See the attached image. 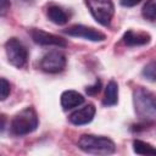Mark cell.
Masks as SVG:
<instances>
[{
    "label": "cell",
    "instance_id": "obj_17",
    "mask_svg": "<svg viewBox=\"0 0 156 156\" xmlns=\"http://www.w3.org/2000/svg\"><path fill=\"white\" fill-rule=\"evenodd\" d=\"M0 83H1V100H5L7 96H9V94H10V91H11V85H10V83L5 79V78H1L0 79Z\"/></svg>",
    "mask_w": 156,
    "mask_h": 156
},
{
    "label": "cell",
    "instance_id": "obj_18",
    "mask_svg": "<svg viewBox=\"0 0 156 156\" xmlns=\"http://www.w3.org/2000/svg\"><path fill=\"white\" fill-rule=\"evenodd\" d=\"M100 90H101V80L100 79H96L93 85L87 87V89H85V91H87L88 95H96Z\"/></svg>",
    "mask_w": 156,
    "mask_h": 156
},
{
    "label": "cell",
    "instance_id": "obj_6",
    "mask_svg": "<svg viewBox=\"0 0 156 156\" xmlns=\"http://www.w3.org/2000/svg\"><path fill=\"white\" fill-rule=\"evenodd\" d=\"M66 62V56L61 51H49L41 57L39 67L46 73H58L65 69Z\"/></svg>",
    "mask_w": 156,
    "mask_h": 156
},
{
    "label": "cell",
    "instance_id": "obj_16",
    "mask_svg": "<svg viewBox=\"0 0 156 156\" xmlns=\"http://www.w3.org/2000/svg\"><path fill=\"white\" fill-rule=\"evenodd\" d=\"M141 74L150 82H156V61H151L144 66Z\"/></svg>",
    "mask_w": 156,
    "mask_h": 156
},
{
    "label": "cell",
    "instance_id": "obj_2",
    "mask_svg": "<svg viewBox=\"0 0 156 156\" xmlns=\"http://www.w3.org/2000/svg\"><path fill=\"white\" fill-rule=\"evenodd\" d=\"M78 147L93 155H111L116 151V145L110 138L93 134L82 135L78 140Z\"/></svg>",
    "mask_w": 156,
    "mask_h": 156
},
{
    "label": "cell",
    "instance_id": "obj_19",
    "mask_svg": "<svg viewBox=\"0 0 156 156\" xmlns=\"http://www.w3.org/2000/svg\"><path fill=\"white\" fill-rule=\"evenodd\" d=\"M9 10H10V1L9 0H0V15L5 16Z\"/></svg>",
    "mask_w": 156,
    "mask_h": 156
},
{
    "label": "cell",
    "instance_id": "obj_1",
    "mask_svg": "<svg viewBox=\"0 0 156 156\" xmlns=\"http://www.w3.org/2000/svg\"><path fill=\"white\" fill-rule=\"evenodd\" d=\"M134 111L144 127L156 123V95L144 87H138L133 91Z\"/></svg>",
    "mask_w": 156,
    "mask_h": 156
},
{
    "label": "cell",
    "instance_id": "obj_3",
    "mask_svg": "<svg viewBox=\"0 0 156 156\" xmlns=\"http://www.w3.org/2000/svg\"><path fill=\"white\" fill-rule=\"evenodd\" d=\"M38 124L39 119L35 110L32 106H28L15 115L10 124V130L16 136H23L34 132Z\"/></svg>",
    "mask_w": 156,
    "mask_h": 156
},
{
    "label": "cell",
    "instance_id": "obj_8",
    "mask_svg": "<svg viewBox=\"0 0 156 156\" xmlns=\"http://www.w3.org/2000/svg\"><path fill=\"white\" fill-rule=\"evenodd\" d=\"M29 34L33 39L34 43L39 44V45H44V46H58V48H65L67 46V41L55 34L48 33L45 30L38 29V28H32L29 30Z\"/></svg>",
    "mask_w": 156,
    "mask_h": 156
},
{
    "label": "cell",
    "instance_id": "obj_10",
    "mask_svg": "<svg viewBox=\"0 0 156 156\" xmlns=\"http://www.w3.org/2000/svg\"><path fill=\"white\" fill-rule=\"evenodd\" d=\"M151 37L146 32H134L132 29L127 30L123 34V43L127 46H141L149 44Z\"/></svg>",
    "mask_w": 156,
    "mask_h": 156
},
{
    "label": "cell",
    "instance_id": "obj_11",
    "mask_svg": "<svg viewBox=\"0 0 156 156\" xmlns=\"http://www.w3.org/2000/svg\"><path fill=\"white\" fill-rule=\"evenodd\" d=\"M61 106L63 110H71L80 106L84 102V96L76 90H65L61 94Z\"/></svg>",
    "mask_w": 156,
    "mask_h": 156
},
{
    "label": "cell",
    "instance_id": "obj_12",
    "mask_svg": "<svg viewBox=\"0 0 156 156\" xmlns=\"http://www.w3.org/2000/svg\"><path fill=\"white\" fill-rule=\"evenodd\" d=\"M46 13H48V18L55 24L62 26V24H66L68 22V15L60 6H56V5L49 6Z\"/></svg>",
    "mask_w": 156,
    "mask_h": 156
},
{
    "label": "cell",
    "instance_id": "obj_5",
    "mask_svg": "<svg viewBox=\"0 0 156 156\" xmlns=\"http://www.w3.org/2000/svg\"><path fill=\"white\" fill-rule=\"evenodd\" d=\"M5 51L7 60L12 66L16 68H22L26 66L28 60V51L24 44L17 38H10L5 43Z\"/></svg>",
    "mask_w": 156,
    "mask_h": 156
},
{
    "label": "cell",
    "instance_id": "obj_4",
    "mask_svg": "<svg viewBox=\"0 0 156 156\" xmlns=\"http://www.w3.org/2000/svg\"><path fill=\"white\" fill-rule=\"evenodd\" d=\"M84 2L98 23L101 26H110L115 15V5L112 0H84Z\"/></svg>",
    "mask_w": 156,
    "mask_h": 156
},
{
    "label": "cell",
    "instance_id": "obj_7",
    "mask_svg": "<svg viewBox=\"0 0 156 156\" xmlns=\"http://www.w3.org/2000/svg\"><path fill=\"white\" fill-rule=\"evenodd\" d=\"M65 34H68L71 37H77V38H82L85 40H90V41H104L106 39V35L91 27H87L83 24H74L68 27L67 29L63 30Z\"/></svg>",
    "mask_w": 156,
    "mask_h": 156
},
{
    "label": "cell",
    "instance_id": "obj_14",
    "mask_svg": "<svg viewBox=\"0 0 156 156\" xmlns=\"http://www.w3.org/2000/svg\"><path fill=\"white\" fill-rule=\"evenodd\" d=\"M133 150L136 155H156V147L139 139L133 141Z\"/></svg>",
    "mask_w": 156,
    "mask_h": 156
},
{
    "label": "cell",
    "instance_id": "obj_15",
    "mask_svg": "<svg viewBox=\"0 0 156 156\" xmlns=\"http://www.w3.org/2000/svg\"><path fill=\"white\" fill-rule=\"evenodd\" d=\"M143 17L147 21L156 20V0H147L143 7Z\"/></svg>",
    "mask_w": 156,
    "mask_h": 156
},
{
    "label": "cell",
    "instance_id": "obj_9",
    "mask_svg": "<svg viewBox=\"0 0 156 156\" xmlns=\"http://www.w3.org/2000/svg\"><path fill=\"white\" fill-rule=\"evenodd\" d=\"M95 106L93 104H88L82 108L76 110L74 112H72L68 117L69 122L74 126H83V124H88L93 121L94 116H95Z\"/></svg>",
    "mask_w": 156,
    "mask_h": 156
},
{
    "label": "cell",
    "instance_id": "obj_13",
    "mask_svg": "<svg viewBox=\"0 0 156 156\" xmlns=\"http://www.w3.org/2000/svg\"><path fill=\"white\" fill-rule=\"evenodd\" d=\"M118 102V84L115 80H110L105 89V96L102 104L105 106H113Z\"/></svg>",
    "mask_w": 156,
    "mask_h": 156
},
{
    "label": "cell",
    "instance_id": "obj_20",
    "mask_svg": "<svg viewBox=\"0 0 156 156\" xmlns=\"http://www.w3.org/2000/svg\"><path fill=\"white\" fill-rule=\"evenodd\" d=\"M143 0H121V5L124 6V7H133L138 4H140Z\"/></svg>",
    "mask_w": 156,
    "mask_h": 156
}]
</instances>
